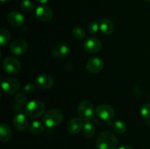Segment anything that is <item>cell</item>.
<instances>
[{"label": "cell", "instance_id": "obj_33", "mask_svg": "<svg viewBox=\"0 0 150 149\" xmlns=\"http://www.w3.org/2000/svg\"><path fill=\"white\" fill-rule=\"evenodd\" d=\"M146 1H149V2H150V0H146Z\"/></svg>", "mask_w": 150, "mask_h": 149}, {"label": "cell", "instance_id": "obj_29", "mask_svg": "<svg viewBox=\"0 0 150 149\" xmlns=\"http://www.w3.org/2000/svg\"><path fill=\"white\" fill-rule=\"evenodd\" d=\"M22 105H19L18 103H15L14 105H13V109H14L15 111H20L22 110Z\"/></svg>", "mask_w": 150, "mask_h": 149}, {"label": "cell", "instance_id": "obj_13", "mask_svg": "<svg viewBox=\"0 0 150 149\" xmlns=\"http://www.w3.org/2000/svg\"><path fill=\"white\" fill-rule=\"evenodd\" d=\"M7 20L10 25L14 26V27L21 26L24 23V18H23V15L18 11L10 12L7 15Z\"/></svg>", "mask_w": 150, "mask_h": 149}, {"label": "cell", "instance_id": "obj_12", "mask_svg": "<svg viewBox=\"0 0 150 149\" xmlns=\"http://www.w3.org/2000/svg\"><path fill=\"white\" fill-rule=\"evenodd\" d=\"M86 69L92 73L100 72L104 67V63L101 58L98 57H92L89 58L86 64Z\"/></svg>", "mask_w": 150, "mask_h": 149}, {"label": "cell", "instance_id": "obj_26", "mask_svg": "<svg viewBox=\"0 0 150 149\" xmlns=\"http://www.w3.org/2000/svg\"><path fill=\"white\" fill-rule=\"evenodd\" d=\"M141 114L144 119H150V104L145 103L141 108Z\"/></svg>", "mask_w": 150, "mask_h": 149}, {"label": "cell", "instance_id": "obj_4", "mask_svg": "<svg viewBox=\"0 0 150 149\" xmlns=\"http://www.w3.org/2000/svg\"><path fill=\"white\" fill-rule=\"evenodd\" d=\"M78 114L82 120L89 121L94 118L95 108L94 105L88 101H83L80 102L78 106Z\"/></svg>", "mask_w": 150, "mask_h": 149}, {"label": "cell", "instance_id": "obj_8", "mask_svg": "<svg viewBox=\"0 0 150 149\" xmlns=\"http://www.w3.org/2000/svg\"><path fill=\"white\" fill-rule=\"evenodd\" d=\"M35 86L40 89H48L53 87L54 81L53 77L48 74H42L37 76L35 79Z\"/></svg>", "mask_w": 150, "mask_h": 149}, {"label": "cell", "instance_id": "obj_23", "mask_svg": "<svg viewBox=\"0 0 150 149\" xmlns=\"http://www.w3.org/2000/svg\"><path fill=\"white\" fill-rule=\"evenodd\" d=\"M20 8L24 13H30L34 10V4L30 0H23L20 4Z\"/></svg>", "mask_w": 150, "mask_h": 149}, {"label": "cell", "instance_id": "obj_11", "mask_svg": "<svg viewBox=\"0 0 150 149\" xmlns=\"http://www.w3.org/2000/svg\"><path fill=\"white\" fill-rule=\"evenodd\" d=\"M101 42L98 39L89 37L85 39L83 42V48L89 53H96L101 49Z\"/></svg>", "mask_w": 150, "mask_h": 149}, {"label": "cell", "instance_id": "obj_20", "mask_svg": "<svg viewBox=\"0 0 150 149\" xmlns=\"http://www.w3.org/2000/svg\"><path fill=\"white\" fill-rule=\"evenodd\" d=\"M83 134L86 138H91L95 134V126L90 121H86L83 127Z\"/></svg>", "mask_w": 150, "mask_h": 149}, {"label": "cell", "instance_id": "obj_28", "mask_svg": "<svg viewBox=\"0 0 150 149\" xmlns=\"http://www.w3.org/2000/svg\"><path fill=\"white\" fill-rule=\"evenodd\" d=\"M35 89V86L33 84H26L24 87L23 88V92L26 94H32Z\"/></svg>", "mask_w": 150, "mask_h": 149}, {"label": "cell", "instance_id": "obj_2", "mask_svg": "<svg viewBox=\"0 0 150 149\" xmlns=\"http://www.w3.org/2000/svg\"><path fill=\"white\" fill-rule=\"evenodd\" d=\"M63 119V114L58 109H50L44 113L42 121L48 128H54L61 124Z\"/></svg>", "mask_w": 150, "mask_h": 149}, {"label": "cell", "instance_id": "obj_9", "mask_svg": "<svg viewBox=\"0 0 150 149\" xmlns=\"http://www.w3.org/2000/svg\"><path fill=\"white\" fill-rule=\"evenodd\" d=\"M35 17L41 21H49L54 16L53 10L47 6H40L35 10Z\"/></svg>", "mask_w": 150, "mask_h": 149}, {"label": "cell", "instance_id": "obj_14", "mask_svg": "<svg viewBox=\"0 0 150 149\" xmlns=\"http://www.w3.org/2000/svg\"><path fill=\"white\" fill-rule=\"evenodd\" d=\"M13 125L18 131H23L26 130V129L28 127L29 120H28L27 117L23 114H17L16 115H15L14 118H13Z\"/></svg>", "mask_w": 150, "mask_h": 149}, {"label": "cell", "instance_id": "obj_21", "mask_svg": "<svg viewBox=\"0 0 150 149\" xmlns=\"http://www.w3.org/2000/svg\"><path fill=\"white\" fill-rule=\"evenodd\" d=\"M11 38L10 33L4 28L0 29V43L1 47H4L9 43Z\"/></svg>", "mask_w": 150, "mask_h": 149}, {"label": "cell", "instance_id": "obj_31", "mask_svg": "<svg viewBox=\"0 0 150 149\" xmlns=\"http://www.w3.org/2000/svg\"><path fill=\"white\" fill-rule=\"evenodd\" d=\"M37 1L39 3H40V4H46L47 2H48L49 0H37Z\"/></svg>", "mask_w": 150, "mask_h": 149}, {"label": "cell", "instance_id": "obj_18", "mask_svg": "<svg viewBox=\"0 0 150 149\" xmlns=\"http://www.w3.org/2000/svg\"><path fill=\"white\" fill-rule=\"evenodd\" d=\"M12 131L9 126L2 124L0 126V140L3 143H7L11 139Z\"/></svg>", "mask_w": 150, "mask_h": 149}, {"label": "cell", "instance_id": "obj_6", "mask_svg": "<svg viewBox=\"0 0 150 149\" xmlns=\"http://www.w3.org/2000/svg\"><path fill=\"white\" fill-rule=\"evenodd\" d=\"M2 67L4 71L9 74H18L21 71V65L17 58L8 56L3 61Z\"/></svg>", "mask_w": 150, "mask_h": 149}, {"label": "cell", "instance_id": "obj_3", "mask_svg": "<svg viewBox=\"0 0 150 149\" xmlns=\"http://www.w3.org/2000/svg\"><path fill=\"white\" fill-rule=\"evenodd\" d=\"M24 109L26 115L29 117L33 118H39L45 112V105L40 100H32L26 104Z\"/></svg>", "mask_w": 150, "mask_h": 149}, {"label": "cell", "instance_id": "obj_16", "mask_svg": "<svg viewBox=\"0 0 150 149\" xmlns=\"http://www.w3.org/2000/svg\"><path fill=\"white\" fill-rule=\"evenodd\" d=\"M70 53V48L64 44L57 45L53 50V55L57 58H64Z\"/></svg>", "mask_w": 150, "mask_h": 149}, {"label": "cell", "instance_id": "obj_10", "mask_svg": "<svg viewBox=\"0 0 150 149\" xmlns=\"http://www.w3.org/2000/svg\"><path fill=\"white\" fill-rule=\"evenodd\" d=\"M28 49V44L24 39H18L12 42L10 47L11 53L14 55L20 56L25 53Z\"/></svg>", "mask_w": 150, "mask_h": 149}, {"label": "cell", "instance_id": "obj_30", "mask_svg": "<svg viewBox=\"0 0 150 149\" xmlns=\"http://www.w3.org/2000/svg\"><path fill=\"white\" fill-rule=\"evenodd\" d=\"M118 149H133V148L132 147H130V146L124 145V146H121V147L119 148Z\"/></svg>", "mask_w": 150, "mask_h": 149}, {"label": "cell", "instance_id": "obj_19", "mask_svg": "<svg viewBox=\"0 0 150 149\" xmlns=\"http://www.w3.org/2000/svg\"><path fill=\"white\" fill-rule=\"evenodd\" d=\"M44 131L43 124L39 121H34L29 125V131L35 135L41 134Z\"/></svg>", "mask_w": 150, "mask_h": 149}, {"label": "cell", "instance_id": "obj_5", "mask_svg": "<svg viewBox=\"0 0 150 149\" xmlns=\"http://www.w3.org/2000/svg\"><path fill=\"white\" fill-rule=\"evenodd\" d=\"M96 114L101 120L104 121H111L115 116V111L114 108L107 104L98 105L96 109Z\"/></svg>", "mask_w": 150, "mask_h": 149}, {"label": "cell", "instance_id": "obj_25", "mask_svg": "<svg viewBox=\"0 0 150 149\" xmlns=\"http://www.w3.org/2000/svg\"><path fill=\"white\" fill-rule=\"evenodd\" d=\"M100 29L99 23L96 21V20H92V21L89 22L87 25V30L89 34H95L98 32Z\"/></svg>", "mask_w": 150, "mask_h": 149}, {"label": "cell", "instance_id": "obj_1", "mask_svg": "<svg viewBox=\"0 0 150 149\" xmlns=\"http://www.w3.org/2000/svg\"><path fill=\"white\" fill-rule=\"evenodd\" d=\"M96 145L98 149H117L118 140L113 133L104 131L98 135Z\"/></svg>", "mask_w": 150, "mask_h": 149}, {"label": "cell", "instance_id": "obj_22", "mask_svg": "<svg viewBox=\"0 0 150 149\" xmlns=\"http://www.w3.org/2000/svg\"><path fill=\"white\" fill-rule=\"evenodd\" d=\"M113 129L118 134H123L126 131V125L123 121L120 120H116L112 123Z\"/></svg>", "mask_w": 150, "mask_h": 149}, {"label": "cell", "instance_id": "obj_27", "mask_svg": "<svg viewBox=\"0 0 150 149\" xmlns=\"http://www.w3.org/2000/svg\"><path fill=\"white\" fill-rule=\"evenodd\" d=\"M15 100H16V103L21 105H26V104L28 103L27 98H26V96L22 93H18V94H16V98H15Z\"/></svg>", "mask_w": 150, "mask_h": 149}, {"label": "cell", "instance_id": "obj_24", "mask_svg": "<svg viewBox=\"0 0 150 149\" xmlns=\"http://www.w3.org/2000/svg\"><path fill=\"white\" fill-rule=\"evenodd\" d=\"M72 34L74 37V38L81 40V39H83L85 37V34L84 30L82 29L81 27H79V26H76V27L73 28V31H72Z\"/></svg>", "mask_w": 150, "mask_h": 149}, {"label": "cell", "instance_id": "obj_7", "mask_svg": "<svg viewBox=\"0 0 150 149\" xmlns=\"http://www.w3.org/2000/svg\"><path fill=\"white\" fill-rule=\"evenodd\" d=\"M20 83L18 80L13 77H7L1 80V89L4 93L7 94L14 93L18 90Z\"/></svg>", "mask_w": 150, "mask_h": 149}, {"label": "cell", "instance_id": "obj_17", "mask_svg": "<svg viewBox=\"0 0 150 149\" xmlns=\"http://www.w3.org/2000/svg\"><path fill=\"white\" fill-rule=\"evenodd\" d=\"M99 26L100 32L105 35L111 34L114 30V23L108 19H102L100 20Z\"/></svg>", "mask_w": 150, "mask_h": 149}, {"label": "cell", "instance_id": "obj_15", "mask_svg": "<svg viewBox=\"0 0 150 149\" xmlns=\"http://www.w3.org/2000/svg\"><path fill=\"white\" fill-rule=\"evenodd\" d=\"M83 124L80 118H73L67 123V129L70 134H79L83 129Z\"/></svg>", "mask_w": 150, "mask_h": 149}, {"label": "cell", "instance_id": "obj_32", "mask_svg": "<svg viewBox=\"0 0 150 149\" xmlns=\"http://www.w3.org/2000/svg\"><path fill=\"white\" fill-rule=\"evenodd\" d=\"M10 1H11V0H1V1L2 3H7V2H9Z\"/></svg>", "mask_w": 150, "mask_h": 149}]
</instances>
